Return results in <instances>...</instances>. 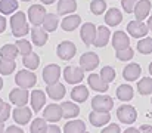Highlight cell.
Returning a JSON list of instances; mask_svg holds the SVG:
<instances>
[{
    "label": "cell",
    "instance_id": "1",
    "mask_svg": "<svg viewBox=\"0 0 152 133\" xmlns=\"http://www.w3.org/2000/svg\"><path fill=\"white\" fill-rule=\"evenodd\" d=\"M10 28H12V34L18 39L27 36L30 33V27L27 22V15L24 12H15L10 16Z\"/></svg>",
    "mask_w": 152,
    "mask_h": 133
},
{
    "label": "cell",
    "instance_id": "2",
    "mask_svg": "<svg viewBox=\"0 0 152 133\" xmlns=\"http://www.w3.org/2000/svg\"><path fill=\"white\" fill-rule=\"evenodd\" d=\"M15 83L18 85V87H24V89H30L33 86H36L37 83V77L33 71L30 70H21L16 73L15 76Z\"/></svg>",
    "mask_w": 152,
    "mask_h": 133
},
{
    "label": "cell",
    "instance_id": "3",
    "mask_svg": "<svg viewBox=\"0 0 152 133\" xmlns=\"http://www.w3.org/2000/svg\"><path fill=\"white\" fill-rule=\"evenodd\" d=\"M114 107V101L108 95H96L92 98V109L101 111V112H109Z\"/></svg>",
    "mask_w": 152,
    "mask_h": 133
},
{
    "label": "cell",
    "instance_id": "4",
    "mask_svg": "<svg viewBox=\"0 0 152 133\" xmlns=\"http://www.w3.org/2000/svg\"><path fill=\"white\" fill-rule=\"evenodd\" d=\"M117 117L124 124H133L137 118V112H136V108L132 105H121L117 111Z\"/></svg>",
    "mask_w": 152,
    "mask_h": 133
},
{
    "label": "cell",
    "instance_id": "5",
    "mask_svg": "<svg viewBox=\"0 0 152 133\" xmlns=\"http://www.w3.org/2000/svg\"><path fill=\"white\" fill-rule=\"evenodd\" d=\"M80 68L83 71H93L99 65V56L95 52H86L80 56Z\"/></svg>",
    "mask_w": 152,
    "mask_h": 133
},
{
    "label": "cell",
    "instance_id": "6",
    "mask_svg": "<svg viewBox=\"0 0 152 133\" xmlns=\"http://www.w3.org/2000/svg\"><path fill=\"white\" fill-rule=\"evenodd\" d=\"M64 79L68 85H78L84 79V71L80 67H66L64 68Z\"/></svg>",
    "mask_w": 152,
    "mask_h": 133
},
{
    "label": "cell",
    "instance_id": "7",
    "mask_svg": "<svg viewBox=\"0 0 152 133\" xmlns=\"http://www.w3.org/2000/svg\"><path fill=\"white\" fill-rule=\"evenodd\" d=\"M48 12H46V9H45V6H42V4H33V6H30V9H28V21L34 25V27H40L42 25V22H43V19H45V15H46Z\"/></svg>",
    "mask_w": 152,
    "mask_h": 133
},
{
    "label": "cell",
    "instance_id": "8",
    "mask_svg": "<svg viewBox=\"0 0 152 133\" xmlns=\"http://www.w3.org/2000/svg\"><path fill=\"white\" fill-rule=\"evenodd\" d=\"M148 25L143 22V21H137V19H134V21H130L129 24H127V33L132 36V37H134V39H142V37H145L146 34H148Z\"/></svg>",
    "mask_w": 152,
    "mask_h": 133
},
{
    "label": "cell",
    "instance_id": "9",
    "mask_svg": "<svg viewBox=\"0 0 152 133\" xmlns=\"http://www.w3.org/2000/svg\"><path fill=\"white\" fill-rule=\"evenodd\" d=\"M9 99H10V102H12V104H15L16 107L27 105V102L30 101L28 89H24V87L12 89V90H10V93H9Z\"/></svg>",
    "mask_w": 152,
    "mask_h": 133
},
{
    "label": "cell",
    "instance_id": "10",
    "mask_svg": "<svg viewBox=\"0 0 152 133\" xmlns=\"http://www.w3.org/2000/svg\"><path fill=\"white\" fill-rule=\"evenodd\" d=\"M56 53H58V56H59L61 59L69 61V59H72V58L75 56L77 47H75V44L72 43V42H68V40H66V42H62V43L58 44Z\"/></svg>",
    "mask_w": 152,
    "mask_h": 133
},
{
    "label": "cell",
    "instance_id": "11",
    "mask_svg": "<svg viewBox=\"0 0 152 133\" xmlns=\"http://www.w3.org/2000/svg\"><path fill=\"white\" fill-rule=\"evenodd\" d=\"M61 77V67L58 64H49L43 68V82L46 85L56 83Z\"/></svg>",
    "mask_w": 152,
    "mask_h": 133
},
{
    "label": "cell",
    "instance_id": "12",
    "mask_svg": "<svg viewBox=\"0 0 152 133\" xmlns=\"http://www.w3.org/2000/svg\"><path fill=\"white\" fill-rule=\"evenodd\" d=\"M31 114H33V111H31L30 108H27L25 105L16 107L15 109H12V115H13L15 123H18V124H21V126L27 124V123L31 120Z\"/></svg>",
    "mask_w": 152,
    "mask_h": 133
},
{
    "label": "cell",
    "instance_id": "13",
    "mask_svg": "<svg viewBox=\"0 0 152 133\" xmlns=\"http://www.w3.org/2000/svg\"><path fill=\"white\" fill-rule=\"evenodd\" d=\"M133 13H134L137 21L146 19L151 13V1L149 0H137V3L134 4Z\"/></svg>",
    "mask_w": 152,
    "mask_h": 133
},
{
    "label": "cell",
    "instance_id": "14",
    "mask_svg": "<svg viewBox=\"0 0 152 133\" xmlns=\"http://www.w3.org/2000/svg\"><path fill=\"white\" fill-rule=\"evenodd\" d=\"M43 118L46 121H50V123H58L61 118H62V109H61V105L58 104H50L45 108L43 111Z\"/></svg>",
    "mask_w": 152,
    "mask_h": 133
},
{
    "label": "cell",
    "instance_id": "15",
    "mask_svg": "<svg viewBox=\"0 0 152 133\" xmlns=\"http://www.w3.org/2000/svg\"><path fill=\"white\" fill-rule=\"evenodd\" d=\"M109 39H111V31L106 25L96 27V36H95V40H93V44L96 47H105L109 42Z\"/></svg>",
    "mask_w": 152,
    "mask_h": 133
},
{
    "label": "cell",
    "instance_id": "16",
    "mask_svg": "<svg viewBox=\"0 0 152 133\" xmlns=\"http://www.w3.org/2000/svg\"><path fill=\"white\" fill-rule=\"evenodd\" d=\"M30 102H31V108H33V112H39L43 107H45V102H46V95L43 90H33L30 93Z\"/></svg>",
    "mask_w": 152,
    "mask_h": 133
},
{
    "label": "cell",
    "instance_id": "17",
    "mask_svg": "<svg viewBox=\"0 0 152 133\" xmlns=\"http://www.w3.org/2000/svg\"><path fill=\"white\" fill-rule=\"evenodd\" d=\"M80 36H81V40L84 42V44L90 46L95 40V36H96V25L92 22L83 24V27L80 30Z\"/></svg>",
    "mask_w": 152,
    "mask_h": 133
},
{
    "label": "cell",
    "instance_id": "18",
    "mask_svg": "<svg viewBox=\"0 0 152 133\" xmlns=\"http://www.w3.org/2000/svg\"><path fill=\"white\" fill-rule=\"evenodd\" d=\"M112 46L115 50H121L126 47H130V37L124 31H115L112 34Z\"/></svg>",
    "mask_w": 152,
    "mask_h": 133
},
{
    "label": "cell",
    "instance_id": "19",
    "mask_svg": "<svg viewBox=\"0 0 152 133\" xmlns=\"http://www.w3.org/2000/svg\"><path fill=\"white\" fill-rule=\"evenodd\" d=\"M121 21H123V13H121L120 9L111 7V9L106 10V13H105V22H106L108 27H117V25L121 24Z\"/></svg>",
    "mask_w": 152,
    "mask_h": 133
},
{
    "label": "cell",
    "instance_id": "20",
    "mask_svg": "<svg viewBox=\"0 0 152 133\" xmlns=\"http://www.w3.org/2000/svg\"><path fill=\"white\" fill-rule=\"evenodd\" d=\"M142 74V67L136 62L133 64H127V67H124L123 70V77L127 80V82H134L139 79V76Z\"/></svg>",
    "mask_w": 152,
    "mask_h": 133
},
{
    "label": "cell",
    "instance_id": "21",
    "mask_svg": "<svg viewBox=\"0 0 152 133\" xmlns=\"http://www.w3.org/2000/svg\"><path fill=\"white\" fill-rule=\"evenodd\" d=\"M89 120L95 127L105 126L111 121V114L109 112H101V111H92L89 114Z\"/></svg>",
    "mask_w": 152,
    "mask_h": 133
},
{
    "label": "cell",
    "instance_id": "22",
    "mask_svg": "<svg viewBox=\"0 0 152 133\" xmlns=\"http://www.w3.org/2000/svg\"><path fill=\"white\" fill-rule=\"evenodd\" d=\"M46 92H48V95H49L50 99H53V101H59V99H62V98L65 96V92H66V90H65V86H64L62 83L56 82V83L48 85Z\"/></svg>",
    "mask_w": 152,
    "mask_h": 133
},
{
    "label": "cell",
    "instance_id": "23",
    "mask_svg": "<svg viewBox=\"0 0 152 133\" xmlns=\"http://www.w3.org/2000/svg\"><path fill=\"white\" fill-rule=\"evenodd\" d=\"M80 22H81V16L80 15H68V16H65L62 19L61 27H62L64 31H74L75 28H78Z\"/></svg>",
    "mask_w": 152,
    "mask_h": 133
},
{
    "label": "cell",
    "instance_id": "24",
    "mask_svg": "<svg viewBox=\"0 0 152 133\" xmlns=\"http://www.w3.org/2000/svg\"><path fill=\"white\" fill-rule=\"evenodd\" d=\"M87 83H89V87H92L96 92H102V93L109 89V85L102 80L99 74H90L89 79H87Z\"/></svg>",
    "mask_w": 152,
    "mask_h": 133
},
{
    "label": "cell",
    "instance_id": "25",
    "mask_svg": "<svg viewBox=\"0 0 152 133\" xmlns=\"http://www.w3.org/2000/svg\"><path fill=\"white\" fill-rule=\"evenodd\" d=\"M31 40H33V43L36 44V46H39V47L40 46H45V44L48 43V40H49L48 31H45L40 27H34L31 30Z\"/></svg>",
    "mask_w": 152,
    "mask_h": 133
},
{
    "label": "cell",
    "instance_id": "26",
    "mask_svg": "<svg viewBox=\"0 0 152 133\" xmlns=\"http://www.w3.org/2000/svg\"><path fill=\"white\" fill-rule=\"evenodd\" d=\"M61 109H62V117L64 118H74L80 114V108L77 104L74 102H62L61 104Z\"/></svg>",
    "mask_w": 152,
    "mask_h": 133
},
{
    "label": "cell",
    "instance_id": "27",
    "mask_svg": "<svg viewBox=\"0 0 152 133\" xmlns=\"http://www.w3.org/2000/svg\"><path fill=\"white\" fill-rule=\"evenodd\" d=\"M87 98H89V89L86 87V86H83V85H77L75 87L71 90V99H72L74 102L81 104V102H84Z\"/></svg>",
    "mask_w": 152,
    "mask_h": 133
},
{
    "label": "cell",
    "instance_id": "28",
    "mask_svg": "<svg viewBox=\"0 0 152 133\" xmlns=\"http://www.w3.org/2000/svg\"><path fill=\"white\" fill-rule=\"evenodd\" d=\"M77 1L75 0H59L58 1V13L59 15H69L75 12Z\"/></svg>",
    "mask_w": 152,
    "mask_h": 133
},
{
    "label": "cell",
    "instance_id": "29",
    "mask_svg": "<svg viewBox=\"0 0 152 133\" xmlns=\"http://www.w3.org/2000/svg\"><path fill=\"white\" fill-rule=\"evenodd\" d=\"M42 25H43V30H45V31L52 33V31H55V30L58 28L59 19H58V16H56L55 13H46V15H45V19H43V22H42Z\"/></svg>",
    "mask_w": 152,
    "mask_h": 133
},
{
    "label": "cell",
    "instance_id": "30",
    "mask_svg": "<svg viewBox=\"0 0 152 133\" xmlns=\"http://www.w3.org/2000/svg\"><path fill=\"white\" fill-rule=\"evenodd\" d=\"M86 132V124L81 120H72L68 121L64 126V133H84Z\"/></svg>",
    "mask_w": 152,
    "mask_h": 133
},
{
    "label": "cell",
    "instance_id": "31",
    "mask_svg": "<svg viewBox=\"0 0 152 133\" xmlns=\"http://www.w3.org/2000/svg\"><path fill=\"white\" fill-rule=\"evenodd\" d=\"M22 64L25 65V68H28V70L34 71V70H37V68H39L40 58H39V55H37V53L30 52L28 55H24V58H22Z\"/></svg>",
    "mask_w": 152,
    "mask_h": 133
},
{
    "label": "cell",
    "instance_id": "32",
    "mask_svg": "<svg viewBox=\"0 0 152 133\" xmlns=\"http://www.w3.org/2000/svg\"><path fill=\"white\" fill-rule=\"evenodd\" d=\"M133 95H134V92H133V87L130 85H121V86H118V89H117V98L120 101H123V102L132 101L133 99Z\"/></svg>",
    "mask_w": 152,
    "mask_h": 133
},
{
    "label": "cell",
    "instance_id": "33",
    "mask_svg": "<svg viewBox=\"0 0 152 133\" xmlns=\"http://www.w3.org/2000/svg\"><path fill=\"white\" fill-rule=\"evenodd\" d=\"M19 53H18V49H16L15 44L7 43V44H4V46H1V49H0V56L3 59H12V61H15Z\"/></svg>",
    "mask_w": 152,
    "mask_h": 133
},
{
    "label": "cell",
    "instance_id": "34",
    "mask_svg": "<svg viewBox=\"0 0 152 133\" xmlns=\"http://www.w3.org/2000/svg\"><path fill=\"white\" fill-rule=\"evenodd\" d=\"M18 9V0H0V13L12 15Z\"/></svg>",
    "mask_w": 152,
    "mask_h": 133
},
{
    "label": "cell",
    "instance_id": "35",
    "mask_svg": "<svg viewBox=\"0 0 152 133\" xmlns=\"http://www.w3.org/2000/svg\"><path fill=\"white\" fill-rule=\"evenodd\" d=\"M137 90L140 95L146 96V95H151L152 93V79L151 77H143L139 80L137 83Z\"/></svg>",
    "mask_w": 152,
    "mask_h": 133
},
{
    "label": "cell",
    "instance_id": "36",
    "mask_svg": "<svg viewBox=\"0 0 152 133\" xmlns=\"http://www.w3.org/2000/svg\"><path fill=\"white\" fill-rule=\"evenodd\" d=\"M15 68H16L15 61H12V59H3V58L0 59V74L9 76V74H12L15 71Z\"/></svg>",
    "mask_w": 152,
    "mask_h": 133
},
{
    "label": "cell",
    "instance_id": "37",
    "mask_svg": "<svg viewBox=\"0 0 152 133\" xmlns=\"http://www.w3.org/2000/svg\"><path fill=\"white\" fill-rule=\"evenodd\" d=\"M137 50L142 55H149L152 53V39L151 37H143L142 40L137 42Z\"/></svg>",
    "mask_w": 152,
    "mask_h": 133
},
{
    "label": "cell",
    "instance_id": "38",
    "mask_svg": "<svg viewBox=\"0 0 152 133\" xmlns=\"http://www.w3.org/2000/svg\"><path fill=\"white\" fill-rule=\"evenodd\" d=\"M46 126H48V121H46L45 118H36V120H33V123H31V126H30V132L31 133H45Z\"/></svg>",
    "mask_w": 152,
    "mask_h": 133
},
{
    "label": "cell",
    "instance_id": "39",
    "mask_svg": "<svg viewBox=\"0 0 152 133\" xmlns=\"http://www.w3.org/2000/svg\"><path fill=\"white\" fill-rule=\"evenodd\" d=\"M101 79L105 82V83H112L114 80H115V70L112 68V67H103L101 70Z\"/></svg>",
    "mask_w": 152,
    "mask_h": 133
},
{
    "label": "cell",
    "instance_id": "40",
    "mask_svg": "<svg viewBox=\"0 0 152 133\" xmlns=\"http://www.w3.org/2000/svg\"><path fill=\"white\" fill-rule=\"evenodd\" d=\"M90 10L93 15H102L106 10V1L105 0H92Z\"/></svg>",
    "mask_w": 152,
    "mask_h": 133
},
{
    "label": "cell",
    "instance_id": "41",
    "mask_svg": "<svg viewBox=\"0 0 152 133\" xmlns=\"http://www.w3.org/2000/svg\"><path fill=\"white\" fill-rule=\"evenodd\" d=\"M16 49H18V53H21L22 56L24 55H28L30 52H33V46H31V42H28V40H16Z\"/></svg>",
    "mask_w": 152,
    "mask_h": 133
},
{
    "label": "cell",
    "instance_id": "42",
    "mask_svg": "<svg viewBox=\"0 0 152 133\" xmlns=\"http://www.w3.org/2000/svg\"><path fill=\"white\" fill-rule=\"evenodd\" d=\"M115 55H117V59H118V61H124V62H127V61H130V59L134 56V52H133L132 47H126V49L117 50Z\"/></svg>",
    "mask_w": 152,
    "mask_h": 133
},
{
    "label": "cell",
    "instance_id": "43",
    "mask_svg": "<svg viewBox=\"0 0 152 133\" xmlns=\"http://www.w3.org/2000/svg\"><path fill=\"white\" fill-rule=\"evenodd\" d=\"M136 3H137V0H121V6H123L124 12H127V13H133Z\"/></svg>",
    "mask_w": 152,
    "mask_h": 133
},
{
    "label": "cell",
    "instance_id": "44",
    "mask_svg": "<svg viewBox=\"0 0 152 133\" xmlns=\"http://www.w3.org/2000/svg\"><path fill=\"white\" fill-rule=\"evenodd\" d=\"M10 111H12L10 105H9V104H3V108L0 109V121H3V123H4V121L9 118Z\"/></svg>",
    "mask_w": 152,
    "mask_h": 133
},
{
    "label": "cell",
    "instance_id": "45",
    "mask_svg": "<svg viewBox=\"0 0 152 133\" xmlns=\"http://www.w3.org/2000/svg\"><path fill=\"white\" fill-rule=\"evenodd\" d=\"M101 133H121V130H120V126L118 124H109V126H106L103 130H102Z\"/></svg>",
    "mask_w": 152,
    "mask_h": 133
},
{
    "label": "cell",
    "instance_id": "46",
    "mask_svg": "<svg viewBox=\"0 0 152 133\" xmlns=\"http://www.w3.org/2000/svg\"><path fill=\"white\" fill-rule=\"evenodd\" d=\"M45 133H61V129H59L56 124H48Z\"/></svg>",
    "mask_w": 152,
    "mask_h": 133
},
{
    "label": "cell",
    "instance_id": "47",
    "mask_svg": "<svg viewBox=\"0 0 152 133\" xmlns=\"http://www.w3.org/2000/svg\"><path fill=\"white\" fill-rule=\"evenodd\" d=\"M3 133H24V132H22V129H19L18 126H9L7 129H4Z\"/></svg>",
    "mask_w": 152,
    "mask_h": 133
},
{
    "label": "cell",
    "instance_id": "48",
    "mask_svg": "<svg viewBox=\"0 0 152 133\" xmlns=\"http://www.w3.org/2000/svg\"><path fill=\"white\" fill-rule=\"evenodd\" d=\"M6 30V18L3 15H0V34Z\"/></svg>",
    "mask_w": 152,
    "mask_h": 133
},
{
    "label": "cell",
    "instance_id": "49",
    "mask_svg": "<svg viewBox=\"0 0 152 133\" xmlns=\"http://www.w3.org/2000/svg\"><path fill=\"white\" fill-rule=\"evenodd\" d=\"M140 133H152V126L149 124H143V126H140Z\"/></svg>",
    "mask_w": 152,
    "mask_h": 133
},
{
    "label": "cell",
    "instance_id": "50",
    "mask_svg": "<svg viewBox=\"0 0 152 133\" xmlns=\"http://www.w3.org/2000/svg\"><path fill=\"white\" fill-rule=\"evenodd\" d=\"M124 133H140V130L136 129V127H129V129H126Z\"/></svg>",
    "mask_w": 152,
    "mask_h": 133
},
{
    "label": "cell",
    "instance_id": "51",
    "mask_svg": "<svg viewBox=\"0 0 152 133\" xmlns=\"http://www.w3.org/2000/svg\"><path fill=\"white\" fill-rule=\"evenodd\" d=\"M146 25H148V30H151L152 31V15L148 18V24H146Z\"/></svg>",
    "mask_w": 152,
    "mask_h": 133
},
{
    "label": "cell",
    "instance_id": "52",
    "mask_svg": "<svg viewBox=\"0 0 152 133\" xmlns=\"http://www.w3.org/2000/svg\"><path fill=\"white\" fill-rule=\"evenodd\" d=\"M56 0H42V3H45V4H52V3H55Z\"/></svg>",
    "mask_w": 152,
    "mask_h": 133
},
{
    "label": "cell",
    "instance_id": "53",
    "mask_svg": "<svg viewBox=\"0 0 152 133\" xmlns=\"http://www.w3.org/2000/svg\"><path fill=\"white\" fill-rule=\"evenodd\" d=\"M4 132V123L3 121H0V133Z\"/></svg>",
    "mask_w": 152,
    "mask_h": 133
},
{
    "label": "cell",
    "instance_id": "54",
    "mask_svg": "<svg viewBox=\"0 0 152 133\" xmlns=\"http://www.w3.org/2000/svg\"><path fill=\"white\" fill-rule=\"evenodd\" d=\"M3 104H4V102H3V99H1V98H0V109H1V108H3Z\"/></svg>",
    "mask_w": 152,
    "mask_h": 133
},
{
    "label": "cell",
    "instance_id": "55",
    "mask_svg": "<svg viewBox=\"0 0 152 133\" xmlns=\"http://www.w3.org/2000/svg\"><path fill=\"white\" fill-rule=\"evenodd\" d=\"M3 89V80H1V77H0V90Z\"/></svg>",
    "mask_w": 152,
    "mask_h": 133
},
{
    "label": "cell",
    "instance_id": "56",
    "mask_svg": "<svg viewBox=\"0 0 152 133\" xmlns=\"http://www.w3.org/2000/svg\"><path fill=\"white\" fill-rule=\"evenodd\" d=\"M149 74L152 76V62H151V65H149Z\"/></svg>",
    "mask_w": 152,
    "mask_h": 133
},
{
    "label": "cell",
    "instance_id": "57",
    "mask_svg": "<svg viewBox=\"0 0 152 133\" xmlns=\"http://www.w3.org/2000/svg\"><path fill=\"white\" fill-rule=\"evenodd\" d=\"M21 1H31V0H21Z\"/></svg>",
    "mask_w": 152,
    "mask_h": 133
},
{
    "label": "cell",
    "instance_id": "58",
    "mask_svg": "<svg viewBox=\"0 0 152 133\" xmlns=\"http://www.w3.org/2000/svg\"><path fill=\"white\" fill-rule=\"evenodd\" d=\"M84 133H89V132H84Z\"/></svg>",
    "mask_w": 152,
    "mask_h": 133
},
{
    "label": "cell",
    "instance_id": "59",
    "mask_svg": "<svg viewBox=\"0 0 152 133\" xmlns=\"http://www.w3.org/2000/svg\"><path fill=\"white\" fill-rule=\"evenodd\" d=\"M151 102H152V99H151Z\"/></svg>",
    "mask_w": 152,
    "mask_h": 133
}]
</instances>
